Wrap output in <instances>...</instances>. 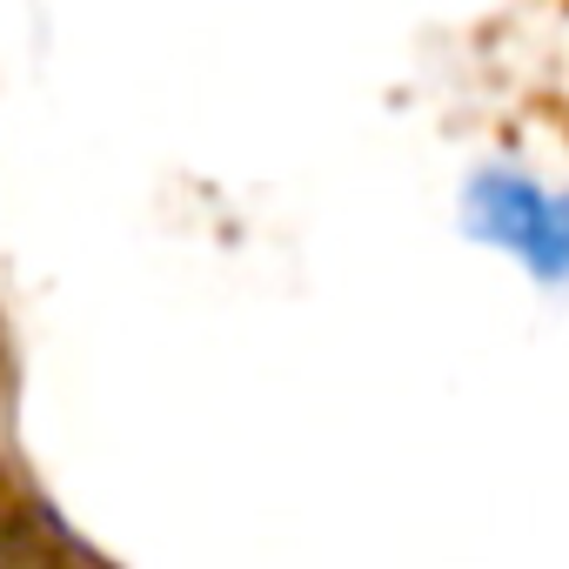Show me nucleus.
<instances>
[{"mask_svg":"<svg viewBox=\"0 0 569 569\" xmlns=\"http://www.w3.org/2000/svg\"><path fill=\"white\" fill-rule=\"evenodd\" d=\"M462 208L469 234L509 248L536 281H569V194H549L522 168H476Z\"/></svg>","mask_w":569,"mask_h":569,"instance_id":"obj_1","label":"nucleus"}]
</instances>
